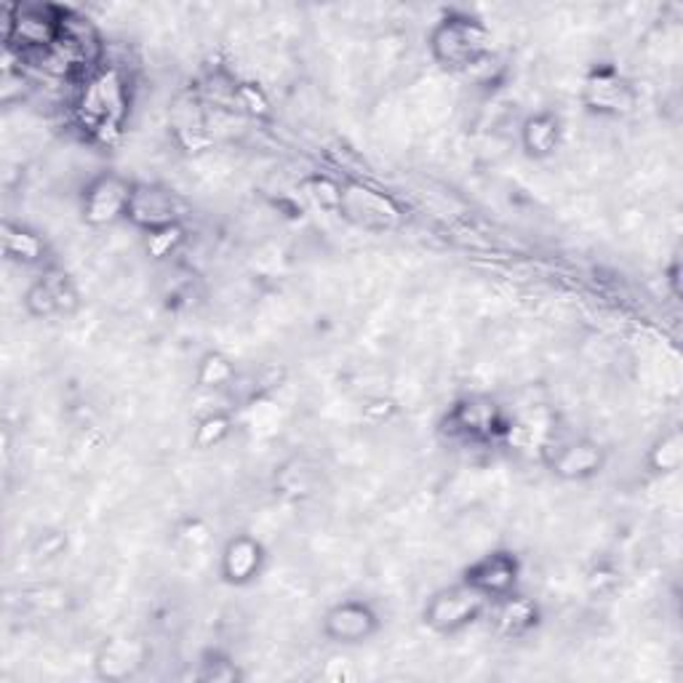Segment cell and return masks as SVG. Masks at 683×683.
<instances>
[{"mask_svg":"<svg viewBox=\"0 0 683 683\" xmlns=\"http://www.w3.org/2000/svg\"><path fill=\"white\" fill-rule=\"evenodd\" d=\"M78 129L94 142L113 144L120 137L129 115V75L118 64H102L86 75L72 99Z\"/></svg>","mask_w":683,"mask_h":683,"instance_id":"1","label":"cell"},{"mask_svg":"<svg viewBox=\"0 0 683 683\" xmlns=\"http://www.w3.org/2000/svg\"><path fill=\"white\" fill-rule=\"evenodd\" d=\"M431 54L449 70H473L492 57V35L475 16L449 14L431 30Z\"/></svg>","mask_w":683,"mask_h":683,"instance_id":"2","label":"cell"},{"mask_svg":"<svg viewBox=\"0 0 683 683\" xmlns=\"http://www.w3.org/2000/svg\"><path fill=\"white\" fill-rule=\"evenodd\" d=\"M488 598H483L479 590L470 585L459 582L455 588H444L433 592L425 603V625L438 636H457V633L468 631L470 625L481 620L488 612Z\"/></svg>","mask_w":683,"mask_h":683,"instance_id":"3","label":"cell"},{"mask_svg":"<svg viewBox=\"0 0 683 683\" xmlns=\"http://www.w3.org/2000/svg\"><path fill=\"white\" fill-rule=\"evenodd\" d=\"M134 182L118 172H102L83 187L81 214L92 227H113L126 222Z\"/></svg>","mask_w":683,"mask_h":683,"instance_id":"4","label":"cell"},{"mask_svg":"<svg viewBox=\"0 0 683 683\" xmlns=\"http://www.w3.org/2000/svg\"><path fill=\"white\" fill-rule=\"evenodd\" d=\"M340 214L353 225L366 229H392L401 225V209L385 192L374 190L364 182L342 185Z\"/></svg>","mask_w":683,"mask_h":683,"instance_id":"5","label":"cell"},{"mask_svg":"<svg viewBox=\"0 0 683 683\" xmlns=\"http://www.w3.org/2000/svg\"><path fill=\"white\" fill-rule=\"evenodd\" d=\"M521 579V561L510 550H488L486 555L475 558L462 574V582L479 590L488 601L510 596Z\"/></svg>","mask_w":683,"mask_h":683,"instance_id":"6","label":"cell"},{"mask_svg":"<svg viewBox=\"0 0 683 683\" xmlns=\"http://www.w3.org/2000/svg\"><path fill=\"white\" fill-rule=\"evenodd\" d=\"M545 464L550 473L564 481H588L598 475L607 464V455L601 446L590 438H572V440H547Z\"/></svg>","mask_w":683,"mask_h":683,"instance_id":"7","label":"cell"},{"mask_svg":"<svg viewBox=\"0 0 683 683\" xmlns=\"http://www.w3.org/2000/svg\"><path fill=\"white\" fill-rule=\"evenodd\" d=\"M126 222L142 229L144 235L155 233V229L177 225L179 222V203L172 190L163 185L153 182H134L129 198V211H126Z\"/></svg>","mask_w":683,"mask_h":683,"instance_id":"8","label":"cell"},{"mask_svg":"<svg viewBox=\"0 0 683 683\" xmlns=\"http://www.w3.org/2000/svg\"><path fill=\"white\" fill-rule=\"evenodd\" d=\"M379 631V616L372 603L348 598L323 614V636L334 644H364Z\"/></svg>","mask_w":683,"mask_h":683,"instance_id":"9","label":"cell"},{"mask_svg":"<svg viewBox=\"0 0 683 683\" xmlns=\"http://www.w3.org/2000/svg\"><path fill=\"white\" fill-rule=\"evenodd\" d=\"M582 102L588 110L598 115H622L633 110L636 92L614 68H598L585 81Z\"/></svg>","mask_w":683,"mask_h":683,"instance_id":"10","label":"cell"},{"mask_svg":"<svg viewBox=\"0 0 683 683\" xmlns=\"http://www.w3.org/2000/svg\"><path fill=\"white\" fill-rule=\"evenodd\" d=\"M449 433L464 440H488L505 431L497 407L488 398H464L446 416Z\"/></svg>","mask_w":683,"mask_h":683,"instance_id":"11","label":"cell"},{"mask_svg":"<svg viewBox=\"0 0 683 683\" xmlns=\"http://www.w3.org/2000/svg\"><path fill=\"white\" fill-rule=\"evenodd\" d=\"M264 561H268V555H264L262 542L257 537L235 534L222 550V579L235 585V588L251 585L262 574Z\"/></svg>","mask_w":683,"mask_h":683,"instance_id":"12","label":"cell"},{"mask_svg":"<svg viewBox=\"0 0 683 683\" xmlns=\"http://www.w3.org/2000/svg\"><path fill=\"white\" fill-rule=\"evenodd\" d=\"M488 612H492L494 631L505 638H521L534 631L537 622H540V607L531 598L518 596V592L492 601Z\"/></svg>","mask_w":683,"mask_h":683,"instance_id":"13","label":"cell"},{"mask_svg":"<svg viewBox=\"0 0 683 683\" xmlns=\"http://www.w3.org/2000/svg\"><path fill=\"white\" fill-rule=\"evenodd\" d=\"M561 137H564V129H561L558 115L547 110L529 115L521 126V144L531 158L553 155L561 148Z\"/></svg>","mask_w":683,"mask_h":683,"instance_id":"14","label":"cell"},{"mask_svg":"<svg viewBox=\"0 0 683 683\" xmlns=\"http://www.w3.org/2000/svg\"><path fill=\"white\" fill-rule=\"evenodd\" d=\"M3 254L11 262L20 264H44L46 240L35 229L20 225V222H3Z\"/></svg>","mask_w":683,"mask_h":683,"instance_id":"15","label":"cell"},{"mask_svg":"<svg viewBox=\"0 0 683 683\" xmlns=\"http://www.w3.org/2000/svg\"><path fill=\"white\" fill-rule=\"evenodd\" d=\"M238 379V372H235V364L227 358L225 353H205L198 364L196 372V385L203 390H222L235 385Z\"/></svg>","mask_w":683,"mask_h":683,"instance_id":"16","label":"cell"},{"mask_svg":"<svg viewBox=\"0 0 683 683\" xmlns=\"http://www.w3.org/2000/svg\"><path fill=\"white\" fill-rule=\"evenodd\" d=\"M139 664L142 662H137L134 651H131L129 644H107L105 651L99 655V660H96V670H99L102 679L120 681V679H129Z\"/></svg>","mask_w":683,"mask_h":683,"instance_id":"17","label":"cell"},{"mask_svg":"<svg viewBox=\"0 0 683 683\" xmlns=\"http://www.w3.org/2000/svg\"><path fill=\"white\" fill-rule=\"evenodd\" d=\"M229 433H233V416L227 411H211L196 425L192 444H196V449H214Z\"/></svg>","mask_w":683,"mask_h":683,"instance_id":"18","label":"cell"},{"mask_svg":"<svg viewBox=\"0 0 683 683\" xmlns=\"http://www.w3.org/2000/svg\"><path fill=\"white\" fill-rule=\"evenodd\" d=\"M681 459H683V444H681L679 431L662 435V438L655 444V449L649 451V464L655 473H673V470L681 468Z\"/></svg>","mask_w":683,"mask_h":683,"instance_id":"19","label":"cell"},{"mask_svg":"<svg viewBox=\"0 0 683 683\" xmlns=\"http://www.w3.org/2000/svg\"><path fill=\"white\" fill-rule=\"evenodd\" d=\"M185 238H187V233H185L182 222H177V225L161 227V229H155V233L144 235V249H148V254L153 259H166L182 249Z\"/></svg>","mask_w":683,"mask_h":683,"instance_id":"20","label":"cell"},{"mask_svg":"<svg viewBox=\"0 0 683 683\" xmlns=\"http://www.w3.org/2000/svg\"><path fill=\"white\" fill-rule=\"evenodd\" d=\"M305 192L316 201L318 209L331 211V214H340L342 205V185L337 179L326 177V174H313L310 179H305Z\"/></svg>","mask_w":683,"mask_h":683,"instance_id":"21","label":"cell"},{"mask_svg":"<svg viewBox=\"0 0 683 683\" xmlns=\"http://www.w3.org/2000/svg\"><path fill=\"white\" fill-rule=\"evenodd\" d=\"M235 110L251 115V118H268L273 107H270L268 94L262 92L259 83L238 81V86H235Z\"/></svg>","mask_w":683,"mask_h":683,"instance_id":"22","label":"cell"},{"mask_svg":"<svg viewBox=\"0 0 683 683\" xmlns=\"http://www.w3.org/2000/svg\"><path fill=\"white\" fill-rule=\"evenodd\" d=\"M24 307H27V313L33 318H51L62 313L59 310L57 296H54L51 286H48L44 278H38V281L24 292Z\"/></svg>","mask_w":683,"mask_h":683,"instance_id":"23","label":"cell"},{"mask_svg":"<svg viewBox=\"0 0 683 683\" xmlns=\"http://www.w3.org/2000/svg\"><path fill=\"white\" fill-rule=\"evenodd\" d=\"M40 278H44L48 286H51V292H54V296H57V302H59V310H62V313L75 310L78 299H81V296H78L75 283H72V278L64 273V270L46 268L44 275H40Z\"/></svg>","mask_w":683,"mask_h":683,"instance_id":"24","label":"cell"},{"mask_svg":"<svg viewBox=\"0 0 683 683\" xmlns=\"http://www.w3.org/2000/svg\"><path fill=\"white\" fill-rule=\"evenodd\" d=\"M196 679L205 683H235V681H240V670L235 668V662L229 660V657L205 655L201 662V670L196 673Z\"/></svg>","mask_w":683,"mask_h":683,"instance_id":"25","label":"cell"},{"mask_svg":"<svg viewBox=\"0 0 683 683\" xmlns=\"http://www.w3.org/2000/svg\"><path fill=\"white\" fill-rule=\"evenodd\" d=\"M64 547H68V537H64L62 531H46V534H40L38 540H35L33 555L38 561H51L57 558V555H62Z\"/></svg>","mask_w":683,"mask_h":683,"instance_id":"26","label":"cell"},{"mask_svg":"<svg viewBox=\"0 0 683 683\" xmlns=\"http://www.w3.org/2000/svg\"><path fill=\"white\" fill-rule=\"evenodd\" d=\"M396 411L398 407L392 398H374V401H368L364 407V416L368 422H374V425H382V422H388Z\"/></svg>","mask_w":683,"mask_h":683,"instance_id":"27","label":"cell"},{"mask_svg":"<svg viewBox=\"0 0 683 683\" xmlns=\"http://www.w3.org/2000/svg\"><path fill=\"white\" fill-rule=\"evenodd\" d=\"M179 537H182L187 545L198 547L203 545V542H209V526L198 521V518H192V521H185L182 529H179Z\"/></svg>","mask_w":683,"mask_h":683,"instance_id":"28","label":"cell"},{"mask_svg":"<svg viewBox=\"0 0 683 683\" xmlns=\"http://www.w3.org/2000/svg\"><path fill=\"white\" fill-rule=\"evenodd\" d=\"M616 582H620V579H616V572L609 569V566H596V569H592L590 577H588V585L598 592L612 590Z\"/></svg>","mask_w":683,"mask_h":683,"instance_id":"29","label":"cell"}]
</instances>
